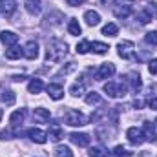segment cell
Instances as JSON below:
<instances>
[{"label":"cell","instance_id":"obj_4","mask_svg":"<svg viewBox=\"0 0 157 157\" xmlns=\"http://www.w3.org/2000/svg\"><path fill=\"white\" fill-rule=\"evenodd\" d=\"M117 53H119L121 59H126V60L133 59V57H135V44H133L132 40H122V42H119L117 44Z\"/></svg>","mask_w":157,"mask_h":157},{"label":"cell","instance_id":"obj_18","mask_svg":"<svg viewBox=\"0 0 157 157\" xmlns=\"http://www.w3.org/2000/svg\"><path fill=\"white\" fill-rule=\"evenodd\" d=\"M62 137H64V132H62V128H60V126H57V124H53V126L49 128V132H48V139L57 143V141H60Z\"/></svg>","mask_w":157,"mask_h":157},{"label":"cell","instance_id":"obj_40","mask_svg":"<svg viewBox=\"0 0 157 157\" xmlns=\"http://www.w3.org/2000/svg\"><path fill=\"white\" fill-rule=\"evenodd\" d=\"M148 106H150L152 110H155V112H157V97H154V99H150V102H148Z\"/></svg>","mask_w":157,"mask_h":157},{"label":"cell","instance_id":"obj_1","mask_svg":"<svg viewBox=\"0 0 157 157\" xmlns=\"http://www.w3.org/2000/svg\"><path fill=\"white\" fill-rule=\"evenodd\" d=\"M68 55V44L64 40L53 39L48 42V49H46V59L49 62H62L64 57Z\"/></svg>","mask_w":157,"mask_h":157},{"label":"cell","instance_id":"obj_33","mask_svg":"<svg viewBox=\"0 0 157 157\" xmlns=\"http://www.w3.org/2000/svg\"><path fill=\"white\" fill-rule=\"evenodd\" d=\"M144 40H146V44H150V46H157V31H148V33L144 35Z\"/></svg>","mask_w":157,"mask_h":157},{"label":"cell","instance_id":"obj_43","mask_svg":"<svg viewBox=\"0 0 157 157\" xmlns=\"http://www.w3.org/2000/svg\"><path fill=\"white\" fill-rule=\"evenodd\" d=\"M0 119H2V110H0Z\"/></svg>","mask_w":157,"mask_h":157},{"label":"cell","instance_id":"obj_26","mask_svg":"<svg viewBox=\"0 0 157 157\" xmlns=\"http://www.w3.org/2000/svg\"><path fill=\"white\" fill-rule=\"evenodd\" d=\"M119 31L117 24H113V22H110V24H106L104 28H102V35H106V37H115Z\"/></svg>","mask_w":157,"mask_h":157},{"label":"cell","instance_id":"obj_38","mask_svg":"<svg viewBox=\"0 0 157 157\" xmlns=\"http://www.w3.org/2000/svg\"><path fill=\"white\" fill-rule=\"evenodd\" d=\"M6 139H11V132H9V130L0 132V141H6Z\"/></svg>","mask_w":157,"mask_h":157},{"label":"cell","instance_id":"obj_34","mask_svg":"<svg viewBox=\"0 0 157 157\" xmlns=\"http://www.w3.org/2000/svg\"><path fill=\"white\" fill-rule=\"evenodd\" d=\"M137 20H139L141 24H148V22L152 20V17L148 15V11H144V9H143V11H139V13H137Z\"/></svg>","mask_w":157,"mask_h":157},{"label":"cell","instance_id":"obj_23","mask_svg":"<svg viewBox=\"0 0 157 157\" xmlns=\"http://www.w3.org/2000/svg\"><path fill=\"white\" fill-rule=\"evenodd\" d=\"M130 13H132V7H126V6H113V15H115L117 18H126V17H130Z\"/></svg>","mask_w":157,"mask_h":157},{"label":"cell","instance_id":"obj_5","mask_svg":"<svg viewBox=\"0 0 157 157\" xmlns=\"http://www.w3.org/2000/svg\"><path fill=\"white\" fill-rule=\"evenodd\" d=\"M124 82L128 84V88L133 91V93H139L141 91V88H143V80H141V75L139 73H135V71H130L126 78H124Z\"/></svg>","mask_w":157,"mask_h":157},{"label":"cell","instance_id":"obj_22","mask_svg":"<svg viewBox=\"0 0 157 157\" xmlns=\"http://www.w3.org/2000/svg\"><path fill=\"white\" fill-rule=\"evenodd\" d=\"M68 33L73 35V37H78L82 33V28H80L77 18H70V22H68Z\"/></svg>","mask_w":157,"mask_h":157},{"label":"cell","instance_id":"obj_36","mask_svg":"<svg viewBox=\"0 0 157 157\" xmlns=\"http://www.w3.org/2000/svg\"><path fill=\"white\" fill-rule=\"evenodd\" d=\"M148 71H150L152 75H157V59H152V60H150V64H148Z\"/></svg>","mask_w":157,"mask_h":157},{"label":"cell","instance_id":"obj_7","mask_svg":"<svg viewBox=\"0 0 157 157\" xmlns=\"http://www.w3.org/2000/svg\"><path fill=\"white\" fill-rule=\"evenodd\" d=\"M126 137H128V141H130L133 146H139V144H143V141H144L143 132H141L139 128H135V126H132V128L126 130Z\"/></svg>","mask_w":157,"mask_h":157},{"label":"cell","instance_id":"obj_19","mask_svg":"<svg viewBox=\"0 0 157 157\" xmlns=\"http://www.w3.org/2000/svg\"><path fill=\"white\" fill-rule=\"evenodd\" d=\"M44 88H46V86H44V82H42L40 78H31V80H29V84H28V91H29V93H33V95L40 93Z\"/></svg>","mask_w":157,"mask_h":157},{"label":"cell","instance_id":"obj_21","mask_svg":"<svg viewBox=\"0 0 157 157\" xmlns=\"http://www.w3.org/2000/svg\"><path fill=\"white\" fill-rule=\"evenodd\" d=\"M84 20H86L88 26H97L101 22V15L97 11H86L84 13Z\"/></svg>","mask_w":157,"mask_h":157},{"label":"cell","instance_id":"obj_37","mask_svg":"<svg viewBox=\"0 0 157 157\" xmlns=\"http://www.w3.org/2000/svg\"><path fill=\"white\" fill-rule=\"evenodd\" d=\"M133 2H135V0H115L113 6H126V7H132Z\"/></svg>","mask_w":157,"mask_h":157},{"label":"cell","instance_id":"obj_14","mask_svg":"<svg viewBox=\"0 0 157 157\" xmlns=\"http://www.w3.org/2000/svg\"><path fill=\"white\" fill-rule=\"evenodd\" d=\"M0 42L2 44H6V46H17V42H18V35L17 33H13V31H2L0 33Z\"/></svg>","mask_w":157,"mask_h":157},{"label":"cell","instance_id":"obj_20","mask_svg":"<svg viewBox=\"0 0 157 157\" xmlns=\"http://www.w3.org/2000/svg\"><path fill=\"white\" fill-rule=\"evenodd\" d=\"M22 55H24V49L18 48V46H11L9 49H6V59H9V60H17Z\"/></svg>","mask_w":157,"mask_h":157},{"label":"cell","instance_id":"obj_13","mask_svg":"<svg viewBox=\"0 0 157 157\" xmlns=\"http://www.w3.org/2000/svg\"><path fill=\"white\" fill-rule=\"evenodd\" d=\"M26 115H28V110H26V108L15 110V112L9 115V122H11V126H18V124H22L24 119H26Z\"/></svg>","mask_w":157,"mask_h":157},{"label":"cell","instance_id":"obj_28","mask_svg":"<svg viewBox=\"0 0 157 157\" xmlns=\"http://www.w3.org/2000/svg\"><path fill=\"white\" fill-rule=\"evenodd\" d=\"M0 99H2V102H6V104H13L17 97H15V93H13L11 90H4L2 95H0Z\"/></svg>","mask_w":157,"mask_h":157},{"label":"cell","instance_id":"obj_17","mask_svg":"<svg viewBox=\"0 0 157 157\" xmlns=\"http://www.w3.org/2000/svg\"><path fill=\"white\" fill-rule=\"evenodd\" d=\"M51 117V113H49V110H46V108H35L33 110V119L37 121V122H48Z\"/></svg>","mask_w":157,"mask_h":157},{"label":"cell","instance_id":"obj_45","mask_svg":"<svg viewBox=\"0 0 157 157\" xmlns=\"http://www.w3.org/2000/svg\"><path fill=\"white\" fill-rule=\"evenodd\" d=\"M155 141H157V135H155Z\"/></svg>","mask_w":157,"mask_h":157},{"label":"cell","instance_id":"obj_29","mask_svg":"<svg viewBox=\"0 0 157 157\" xmlns=\"http://www.w3.org/2000/svg\"><path fill=\"white\" fill-rule=\"evenodd\" d=\"M88 51H91V42H90V40H80L77 44V53L84 55V53H88Z\"/></svg>","mask_w":157,"mask_h":157},{"label":"cell","instance_id":"obj_15","mask_svg":"<svg viewBox=\"0 0 157 157\" xmlns=\"http://www.w3.org/2000/svg\"><path fill=\"white\" fill-rule=\"evenodd\" d=\"M143 137H144V141H155V126H154V122H144V126H143Z\"/></svg>","mask_w":157,"mask_h":157},{"label":"cell","instance_id":"obj_8","mask_svg":"<svg viewBox=\"0 0 157 157\" xmlns=\"http://www.w3.org/2000/svg\"><path fill=\"white\" fill-rule=\"evenodd\" d=\"M26 133H28V137H29L33 143H37V144H44V143L48 141V133L42 132V130H39V128H29Z\"/></svg>","mask_w":157,"mask_h":157},{"label":"cell","instance_id":"obj_42","mask_svg":"<svg viewBox=\"0 0 157 157\" xmlns=\"http://www.w3.org/2000/svg\"><path fill=\"white\" fill-rule=\"evenodd\" d=\"M24 75H15V77H13V80H15V82H20V80H24Z\"/></svg>","mask_w":157,"mask_h":157},{"label":"cell","instance_id":"obj_10","mask_svg":"<svg viewBox=\"0 0 157 157\" xmlns=\"http://www.w3.org/2000/svg\"><path fill=\"white\" fill-rule=\"evenodd\" d=\"M24 57L29 59V60H35L39 57V44L35 40H29L26 46H24Z\"/></svg>","mask_w":157,"mask_h":157},{"label":"cell","instance_id":"obj_44","mask_svg":"<svg viewBox=\"0 0 157 157\" xmlns=\"http://www.w3.org/2000/svg\"><path fill=\"white\" fill-rule=\"evenodd\" d=\"M101 2H106V0H101Z\"/></svg>","mask_w":157,"mask_h":157},{"label":"cell","instance_id":"obj_25","mask_svg":"<svg viewBox=\"0 0 157 157\" xmlns=\"http://www.w3.org/2000/svg\"><path fill=\"white\" fill-rule=\"evenodd\" d=\"M88 154H90V157H110V152L102 146H93V148H90Z\"/></svg>","mask_w":157,"mask_h":157},{"label":"cell","instance_id":"obj_24","mask_svg":"<svg viewBox=\"0 0 157 157\" xmlns=\"http://www.w3.org/2000/svg\"><path fill=\"white\" fill-rule=\"evenodd\" d=\"M53 154L55 157H73V152L70 150V146H64V144H59Z\"/></svg>","mask_w":157,"mask_h":157},{"label":"cell","instance_id":"obj_41","mask_svg":"<svg viewBox=\"0 0 157 157\" xmlns=\"http://www.w3.org/2000/svg\"><path fill=\"white\" fill-rule=\"evenodd\" d=\"M133 106H135L137 110H139V108H143V101H141V99H139V101H135V102H133Z\"/></svg>","mask_w":157,"mask_h":157},{"label":"cell","instance_id":"obj_6","mask_svg":"<svg viewBox=\"0 0 157 157\" xmlns=\"http://www.w3.org/2000/svg\"><path fill=\"white\" fill-rule=\"evenodd\" d=\"M113 73H115V66H113L112 62H104V64H101L99 70L95 71V78H97V80H104V78L113 77Z\"/></svg>","mask_w":157,"mask_h":157},{"label":"cell","instance_id":"obj_11","mask_svg":"<svg viewBox=\"0 0 157 157\" xmlns=\"http://www.w3.org/2000/svg\"><path fill=\"white\" fill-rule=\"evenodd\" d=\"M70 141H71L73 144H77V146H88V144H90V141H91V137H90L88 133H78V132H73V133L70 135Z\"/></svg>","mask_w":157,"mask_h":157},{"label":"cell","instance_id":"obj_30","mask_svg":"<svg viewBox=\"0 0 157 157\" xmlns=\"http://www.w3.org/2000/svg\"><path fill=\"white\" fill-rule=\"evenodd\" d=\"M70 93H71L73 97H80V95L84 93V82H75V84L70 88Z\"/></svg>","mask_w":157,"mask_h":157},{"label":"cell","instance_id":"obj_31","mask_svg":"<svg viewBox=\"0 0 157 157\" xmlns=\"http://www.w3.org/2000/svg\"><path fill=\"white\" fill-rule=\"evenodd\" d=\"M86 102H88L90 106H93V104H99V102H101V95H99L97 91H90V93L86 95Z\"/></svg>","mask_w":157,"mask_h":157},{"label":"cell","instance_id":"obj_12","mask_svg":"<svg viewBox=\"0 0 157 157\" xmlns=\"http://www.w3.org/2000/svg\"><path fill=\"white\" fill-rule=\"evenodd\" d=\"M0 11L4 17H11L17 11V2L15 0H0Z\"/></svg>","mask_w":157,"mask_h":157},{"label":"cell","instance_id":"obj_2","mask_svg":"<svg viewBox=\"0 0 157 157\" xmlns=\"http://www.w3.org/2000/svg\"><path fill=\"white\" fill-rule=\"evenodd\" d=\"M104 91L112 99H122L126 95V91H128V86H126V82H113L112 80V82L104 84Z\"/></svg>","mask_w":157,"mask_h":157},{"label":"cell","instance_id":"obj_16","mask_svg":"<svg viewBox=\"0 0 157 157\" xmlns=\"http://www.w3.org/2000/svg\"><path fill=\"white\" fill-rule=\"evenodd\" d=\"M26 11L29 13V15H40V11H42V2L40 0H26Z\"/></svg>","mask_w":157,"mask_h":157},{"label":"cell","instance_id":"obj_35","mask_svg":"<svg viewBox=\"0 0 157 157\" xmlns=\"http://www.w3.org/2000/svg\"><path fill=\"white\" fill-rule=\"evenodd\" d=\"M144 11H148V15H150L152 18H155L157 17V4L155 2H150V4L144 7Z\"/></svg>","mask_w":157,"mask_h":157},{"label":"cell","instance_id":"obj_3","mask_svg":"<svg viewBox=\"0 0 157 157\" xmlns=\"http://www.w3.org/2000/svg\"><path fill=\"white\" fill-rule=\"evenodd\" d=\"M64 122L70 124V126H84L88 122V119H86V115L82 112H78V110H68L64 113Z\"/></svg>","mask_w":157,"mask_h":157},{"label":"cell","instance_id":"obj_27","mask_svg":"<svg viewBox=\"0 0 157 157\" xmlns=\"http://www.w3.org/2000/svg\"><path fill=\"white\" fill-rule=\"evenodd\" d=\"M108 49H110L108 44H102V42H93V44H91V51L97 53V55H104Z\"/></svg>","mask_w":157,"mask_h":157},{"label":"cell","instance_id":"obj_32","mask_svg":"<svg viewBox=\"0 0 157 157\" xmlns=\"http://www.w3.org/2000/svg\"><path fill=\"white\" fill-rule=\"evenodd\" d=\"M133 154L130 150H126L124 146H115L113 148V157H132Z\"/></svg>","mask_w":157,"mask_h":157},{"label":"cell","instance_id":"obj_9","mask_svg":"<svg viewBox=\"0 0 157 157\" xmlns=\"http://www.w3.org/2000/svg\"><path fill=\"white\" fill-rule=\"evenodd\" d=\"M46 90H48V95H49L53 101H60V99L64 97V88H62L60 84H57V82L48 84V86H46Z\"/></svg>","mask_w":157,"mask_h":157},{"label":"cell","instance_id":"obj_39","mask_svg":"<svg viewBox=\"0 0 157 157\" xmlns=\"http://www.w3.org/2000/svg\"><path fill=\"white\" fill-rule=\"evenodd\" d=\"M68 2V6H73V7H77V6H80V4H84L86 0H66Z\"/></svg>","mask_w":157,"mask_h":157}]
</instances>
